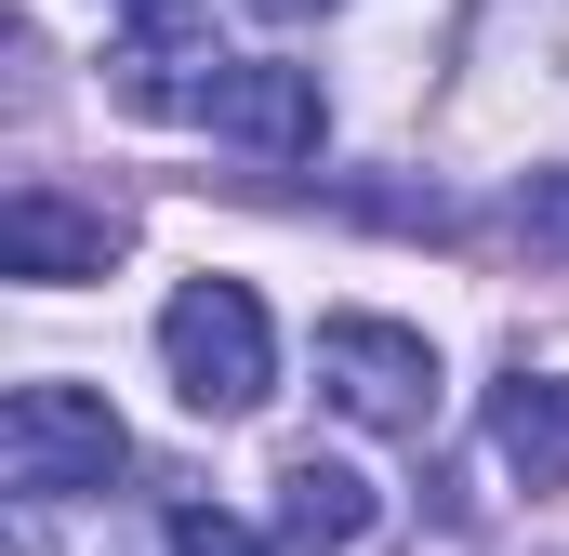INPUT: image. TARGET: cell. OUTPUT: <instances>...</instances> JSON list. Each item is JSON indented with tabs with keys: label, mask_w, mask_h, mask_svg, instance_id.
<instances>
[{
	"label": "cell",
	"mask_w": 569,
	"mask_h": 556,
	"mask_svg": "<svg viewBox=\"0 0 569 556\" xmlns=\"http://www.w3.org/2000/svg\"><path fill=\"white\" fill-rule=\"evenodd\" d=\"M358 530H371V477L358 464H318V450L279 464V544L291 556H345Z\"/></svg>",
	"instance_id": "obj_7"
},
{
	"label": "cell",
	"mask_w": 569,
	"mask_h": 556,
	"mask_svg": "<svg viewBox=\"0 0 569 556\" xmlns=\"http://www.w3.org/2000/svg\"><path fill=\"white\" fill-rule=\"evenodd\" d=\"M159 371H172V398L199 424H239L279 398V331H266V305L239 278H186L159 305Z\"/></svg>",
	"instance_id": "obj_1"
},
{
	"label": "cell",
	"mask_w": 569,
	"mask_h": 556,
	"mask_svg": "<svg viewBox=\"0 0 569 556\" xmlns=\"http://www.w3.org/2000/svg\"><path fill=\"white\" fill-rule=\"evenodd\" d=\"M266 27H318V13H345V0H252Z\"/></svg>",
	"instance_id": "obj_12"
},
{
	"label": "cell",
	"mask_w": 569,
	"mask_h": 556,
	"mask_svg": "<svg viewBox=\"0 0 569 556\" xmlns=\"http://www.w3.org/2000/svg\"><path fill=\"white\" fill-rule=\"evenodd\" d=\"M27 556H133V544H67V530H53V504H27Z\"/></svg>",
	"instance_id": "obj_11"
},
{
	"label": "cell",
	"mask_w": 569,
	"mask_h": 556,
	"mask_svg": "<svg viewBox=\"0 0 569 556\" xmlns=\"http://www.w3.org/2000/svg\"><path fill=\"white\" fill-rule=\"evenodd\" d=\"M517 252H530V266H569V159H543V172L517 186Z\"/></svg>",
	"instance_id": "obj_8"
},
{
	"label": "cell",
	"mask_w": 569,
	"mask_h": 556,
	"mask_svg": "<svg viewBox=\"0 0 569 556\" xmlns=\"http://www.w3.org/2000/svg\"><path fill=\"white\" fill-rule=\"evenodd\" d=\"M133 464V424L107 411L93 385H13L0 398V490L13 504H80Z\"/></svg>",
	"instance_id": "obj_2"
},
{
	"label": "cell",
	"mask_w": 569,
	"mask_h": 556,
	"mask_svg": "<svg viewBox=\"0 0 569 556\" xmlns=\"http://www.w3.org/2000/svg\"><path fill=\"white\" fill-rule=\"evenodd\" d=\"M199 133L239 146V159H318V133H331V93H318V67H279V53H226L212 67V93H199Z\"/></svg>",
	"instance_id": "obj_4"
},
{
	"label": "cell",
	"mask_w": 569,
	"mask_h": 556,
	"mask_svg": "<svg viewBox=\"0 0 569 556\" xmlns=\"http://www.w3.org/2000/svg\"><path fill=\"white\" fill-rule=\"evenodd\" d=\"M159 530H172V556H291V544H266V530H239V517H212V504H172Z\"/></svg>",
	"instance_id": "obj_9"
},
{
	"label": "cell",
	"mask_w": 569,
	"mask_h": 556,
	"mask_svg": "<svg viewBox=\"0 0 569 556\" xmlns=\"http://www.w3.org/2000/svg\"><path fill=\"white\" fill-rule=\"evenodd\" d=\"M490 450L517 464V490H569V371H517L490 398Z\"/></svg>",
	"instance_id": "obj_6"
},
{
	"label": "cell",
	"mask_w": 569,
	"mask_h": 556,
	"mask_svg": "<svg viewBox=\"0 0 569 556\" xmlns=\"http://www.w3.org/2000/svg\"><path fill=\"white\" fill-rule=\"evenodd\" d=\"M133 13V40H199V0H120Z\"/></svg>",
	"instance_id": "obj_10"
},
{
	"label": "cell",
	"mask_w": 569,
	"mask_h": 556,
	"mask_svg": "<svg viewBox=\"0 0 569 556\" xmlns=\"http://www.w3.org/2000/svg\"><path fill=\"white\" fill-rule=\"evenodd\" d=\"M318 398L371 437H425L437 424V345L411 318H318Z\"/></svg>",
	"instance_id": "obj_3"
},
{
	"label": "cell",
	"mask_w": 569,
	"mask_h": 556,
	"mask_svg": "<svg viewBox=\"0 0 569 556\" xmlns=\"http://www.w3.org/2000/svg\"><path fill=\"white\" fill-rule=\"evenodd\" d=\"M133 252V212L120 199H67V186H13L0 199V266L40 278V291H80Z\"/></svg>",
	"instance_id": "obj_5"
}]
</instances>
